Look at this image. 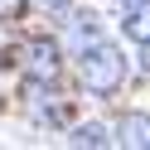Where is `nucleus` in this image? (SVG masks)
<instances>
[{
  "label": "nucleus",
  "mask_w": 150,
  "mask_h": 150,
  "mask_svg": "<svg viewBox=\"0 0 150 150\" xmlns=\"http://www.w3.org/2000/svg\"><path fill=\"white\" fill-rule=\"evenodd\" d=\"M140 68H145V73H150V39H145V44H140Z\"/></svg>",
  "instance_id": "obj_7"
},
{
  "label": "nucleus",
  "mask_w": 150,
  "mask_h": 150,
  "mask_svg": "<svg viewBox=\"0 0 150 150\" xmlns=\"http://www.w3.org/2000/svg\"><path fill=\"white\" fill-rule=\"evenodd\" d=\"M121 24H126V34H131L136 44H145V39H150V0H140V5H131Z\"/></svg>",
  "instance_id": "obj_6"
},
{
  "label": "nucleus",
  "mask_w": 150,
  "mask_h": 150,
  "mask_svg": "<svg viewBox=\"0 0 150 150\" xmlns=\"http://www.w3.org/2000/svg\"><path fill=\"white\" fill-rule=\"evenodd\" d=\"M116 145L150 150V116H145V111H126V116L116 121Z\"/></svg>",
  "instance_id": "obj_3"
},
{
  "label": "nucleus",
  "mask_w": 150,
  "mask_h": 150,
  "mask_svg": "<svg viewBox=\"0 0 150 150\" xmlns=\"http://www.w3.org/2000/svg\"><path fill=\"white\" fill-rule=\"evenodd\" d=\"M116 131H107L102 121H87V126H73L68 131V145H111Z\"/></svg>",
  "instance_id": "obj_5"
},
{
  "label": "nucleus",
  "mask_w": 150,
  "mask_h": 150,
  "mask_svg": "<svg viewBox=\"0 0 150 150\" xmlns=\"http://www.w3.org/2000/svg\"><path fill=\"white\" fill-rule=\"evenodd\" d=\"M78 82H82V92H92V97H111V92L126 82V58H121V49L107 44V39L78 49Z\"/></svg>",
  "instance_id": "obj_1"
},
{
  "label": "nucleus",
  "mask_w": 150,
  "mask_h": 150,
  "mask_svg": "<svg viewBox=\"0 0 150 150\" xmlns=\"http://www.w3.org/2000/svg\"><path fill=\"white\" fill-rule=\"evenodd\" d=\"M20 68H24V78L29 82H58L63 78V49H58V39H49V34H34V39H24L20 44Z\"/></svg>",
  "instance_id": "obj_2"
},
{
  "label": "nucleus",
  "mask_w": 150,
  "mask_h": 150,
  "mask_svg": "<svg viewBox=\"0 0 150 150\" xmlns=\"http://www.w3.org/2000/svg\"><path fill=\"white\" fill-rule=\"evenodd\" d=\"M68 39H73V49H87V44H97L102 39V29H97V15L92 10H82V15H68Z\"/></svg>",
  "instance_id": "obj_4"
},
{
  "label": "nucleus",
  "mask_w": 150,
  "mask_h": 150,
  "mask_svg": "<svg viewBox=\"0 0 150 150\" xmlns=\"http://www.w3.org/2000/svg\"><path fill=\"white\" fill-rule=\"evenodd\" d=\"M121 5H126V10H131V5H140V0H121Z\"/></svg>",
  "instance_id": "obj_8"
}]
</instances>
